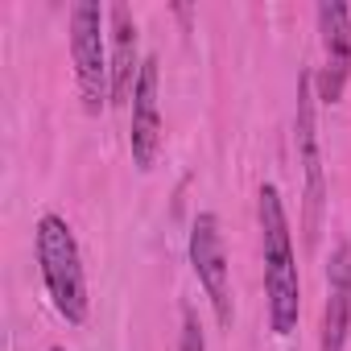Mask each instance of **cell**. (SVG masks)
Masks as SVG:
<instances>
[{
	"instance_id": "1",
	"label": "cell",
	"mask_w": 351,
	"mask_h": 351,
	"mask_svg": "<svg viewBox=\"0 0 351 351\" xmlns=\"http://www.w3.org/2000/svg\"><path fill=\"white\" fill-rule=\"evenodd\" d=\"M261 244H265V298H269V326L277 335H289L298 326L302 285H298V256L289 236V215L277 195V186H261Z\"/></svg>"
},
{
	"instance_id": "2",
	"label": "cell",
	"mask_w": 351,
	"mask_h": 351,
	"mask_svg": "<svg viewBox=\"0 0 351 351\" xmlns=\"http://www.w3.org/2000/svg\"><path fill=\"white\" fill-rule=\"evenodd\" d=\"M34 248H38V265H42V281L46 293L54 302V310L71 322L83 326L87 322V277H83V252L79 240L71 232V223L62 215H42L38 232H34Z\"/></svg>"
},
{
	"instance_id": "3",
	"label": "cell",
	"mask_w": 351,
	"mask_h": 351,
	"mask_svg": "<svg viewBox=\"0 0 351 351\" xmlns=\"http://www.w3.org/2000/svg\"><path fill=\"white\" fill-rule=\"evenodd\" d=\"M71 58H75L83 108L99 116L112 104V58L104 46V9L91 0H79L71 9Z\"/></svg>"
},
{
	"instance_id": "4",
	"label": "cell",
	"mask_w": 351,
	"mask_h": 351,
	"mask_svg": "<svg viewBox=\"0 0 351 351\" xmlns=\"http://www.w3.org/2000/svg\"><path fill=\"white\" fill-rule=\"evenodd\" d=\"M314 75L302 71L298 79V124H293V141H298V161L306 173V240L314 244L322 232V207H326V173H322V149H318V124H314Z\"/></svg>"
},
{
	"instance_id": "5",
	"label": "cell",
	"mask_w": 351,
	"mask_h": 351,
	"mask_svg": "<svg viewBox=\"0 0 351 351\" xmlns=\"http://www.w3.org/2000/svg\"><path fill=\"white\" fill-rule=\"evenodd\" d=\"M191 265H195V277L199 285L207 289L211 306H215V318L223 326H232V281H228V252H223V232H219V219L211 211L195 215L191 223Z\"/></svg>"
},
{
	"instance_id": "6",
	"label": "cell",
	"mask_w": 351,
	"mask_h": 351,
	"mask_svg": "<svg viewBox=\"0 0 351 351\" xmlns=\"http://www.w3.org/2000/svg\"><path fill=\"white\" fill-rule=\"evenodd\" d=\"M318 34H322V75L314 79L318 104H339L351 79V9L339 0H322L318 5Z\"/></svg>"
},
{
	"instance_id": "7",
	"label": "cell",
	"mask_w": 351,
	"mask_h": 351,
	"mask_svg": "<svg viewBox=\"0 0 351 351\" xmlns=\"http://www.w3.org/2000/svg\"><path fill=\"white\" fill-rule=\"evenodd\" d=\"M128 149H132V165L136 169H153L157 149H161V75H157V58L153 54L145 58V66L136 75Z\"/></svg>"
},
{
	"instance_id": "8",
	"label": "cell",
	"mask_w": 351,
	"mask_h": 351,
	"mask_svg": "<svg viewBox=\"0 0 351 351\" xmlns=\"http://www.w3.org/2000/svg\"><path fill=\"white\" fill-rule=\"evenodd\" d=\"M351 335V244H335L326 261V306L318 351H343Z\"/></svg>"
},
{
	"instance_id": "9",
	"label": "cell",
	"mask_w": 351,
	"mask_h": 351,
	"mask_svg": "<svg viewBox=\"0 0 351 351\" xmlns=\"http://www.w3.org/2000/svg\"><path fill=\"white\" fill-rule=\"evenodd\" d=\"M108 29H112V104L124 108L132 104V91H136V75L145 66L141 58V38H136V21L124 5H112L108 9Z\"/></svg>"
},
{
	"instance_id": "10",
	"label": "cell",
	"mask_w": 351,
	"mask_h": 351,
	"mask_svg": "<svg viewBox=\"0 0 351 351\" xmlns=\"http://www.w3.org/2000/svg\"><path fill=\"white\" fill-rule=\"evenodd\" d=\"M178 351H207V335H203V322H199L195 306H182V335H178Z\"/></svg>"
},
{
	"instance_id": "11",
	"label": "cell",
	"mask_w": 351,
	"mask_h": 351,
	"mask_svg": "<svg viewBox=\"0 0 351 351\" xmlns=\"http://www.w3.org/2000/svg\"><path fill=\"white\" fill-rule=\"evenodd\" d=\"M50 351H66V347H50Z\"/></svg>"
}]
</instances>
